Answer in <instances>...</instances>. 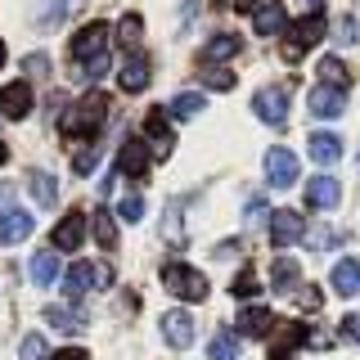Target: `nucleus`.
Returning a JSON list of instances; mask_svg holds the SVG:
<instances>
[{
	"mask_svg": "<svg viewBox=\"0 0 360 360\" xmlns=\"http://www.w3.org/2000/svg\"><path fill=\"white\" fill-rule=\"evenodd\" d=\"M162 284H167V292H176L180 302H202L207 297V275L194 270V266H180V262L162 266Z\"/></svg>",
	"mask_w": 360,
	"mask_h": 360,
	"instance_id": "7ed1b4c3",
	"label": "nucleus"
},
{
	"mask_svg": "<svg viewBox=\"0 0 360 360\" xmlns=\"http://www.w3.org/2000/svg\"><path fill=\"white\" fill-rule=\"evenodd\" d=\"M144 131L153 135V149H158V153H172V144H176V140H172V127H167V112H162V108H153V112H149Z\"/></svg>",
	"mask_w": 360,
	"mask_h": 360,
	"instance_id": "4be33fe9",
	"label": "nucleus"
},
{
	"mask_svg": "<svg viewBox=\"0 0 360 360\" xmlns=\"http://www.w3.org/2000/svg\"><path fill=\"white\" fill-rule=\"evenodd\" d=\"M266 176L275 189H288L292 180H297V158H292L288 149H270L266 153Z\"/></svg>",
	"mask_w": 360,
	"mask_h": 360,
	"instance_id": "9d476101",
	"label": "nucleus"
},
{
	"mask_svg": "<svg viewBox=\"0 0 360 360\" xmlns=\"http://www.w3.org/2000/svg\"><path fill=\"white\" fill-rule=\"evenodd\" d=\"M32 225H37V221H32L22 207H9V212H0V243H22V239L32 234Z\"/></svg>",
	"mask_w": 360,
	"mask_h": 360,
	"instance_id": "2eb2a0df",
	"label": "nucleus"
},
{
	"mask_svg": "<svg viewBox=\"0 0 360 360\" xmlns=\"http://www.w3.org/2000/svg\"><path fill=\"white\" fill-rule=\"evenodd\" d=\"M252 108H257V117H262V122H270V127H284V122H288V86L257 90Z\"/></svg>",
	"mask_w": 360,
	"mask_h": 360,
	"instance_id": "39448f33",
	"label": "nucleus"
},
{
	"mask_svg": "<svg viewBox=\"0 0 360 360\" xmlns=\"http://www.w3.org/2000/svg\"><path fill=\"white\" fill-rule=\"evenodd\" d=\"M22 68H27L32 77H45V72H50V59H45V54H27V59H22Z\"/></svg>",
	"mask_w": 360,
	"mask_h": 360,
	"instance_id": "4c0bfd02",
	"label": "nucleus"
},
{
	"mask_svg": "<svg viewBox=\"0 0 360 360\" xmlns=\"http://www.w3.org/2000/svg\"><path fill=\"white\" fill-rule=\"evenodd\" d=\"M0 63H5V45H0Z\"/></svg>",
	"mask_w": 360,
	"mask_h": 360,
	"instance_id": "49530a36",
	"label": "nucleus"
},
{
	"mask_svg": "<svg viewBox=\"0 0 360 360\" xmlns=\"http://www.w3.org/2000/svg\"><path fill=\"white\" fill-rule=\"evenodd\" d=\"M22 360H45V338L41 333L22 338Z\"/></svg>",
	"mask_w": 360,
	"mask_h": 360,
	"instance_id": "e433bc0d",
	"label": "nucleus"
},
{
	"mask_svg": "<svg viewBox=\"0 0 360 360\" xmlns=\"http://www.w3.org/2000/svg\"><path fill=\"white\" fill-rule=\"evenodd\" d=\"M162 338L176 347V352L194 347V320H189V311H167L162 315Z\"/></svg>",
	"mask_w": 360,
	"mask_h": 360,
	"instance_id": "1a4fd4ad",
	"label": "nucleus"
},
{
	"mask_svg": "<svg viewBox=\"0 0 360 360\" xmlns=\"http://www.w3.org/2000/svg\"><path fill=\"white\" fill-rule=\"evenodd\" d=\"M333 288L342 292V297H356V292H360V262H352V257L338 262L333 266Z\"/></svg>",
	"mask_w": 360,
	"mask_h": 360,
	"instance_id": "aec40b11",
	"label": "nucleus"
},
{
	"mask_svg": "<svg viewBox=\"0 0 360 360\" xmlns=\"http://www.w3.org/2000/svg\"><path fill=\"white\" fill-rule=\"evenodd\" d=\"M338 198H342V185H338L333 176H315L307 185V207H338Z\"/></svg>",
	"mask_w": 360,
	"mask_h": 360,
	"instance_id": "dca6fc26",
	"label": "nucleus"
},
{
	"mask_svg": "<svg viewBox=\"0 0 360 360\" xmlns=\"http://www.w3.org/2000/svg\"><path fill=\"white\" fill-rule=\"evenodd\" d=\"M297 279H302V266L292 262V257H279L275 262V292H292Z\"/></svg>",
	"mask_w": 360,
	"mask_h": 360,
	"instance_id": "a878e982",
	"label": "nucleus"
},
{
	"mask_svg": "<svg viewBox=\"0 0 360 360\" xmlns=\"http://www.w3.org/2000/svg\"><path fill=\"white\" fill-rule=\"evenodd\" d=\"M302 234H307V221H302L292 207H279L275 221H270V243H275V248H288V243H297Z\"/></svg>",
	"mask_w": 360,
	"mask_h": 360,
	"instance_id": "0eeeda50",
	"label": "nucleus"
},
{
	"mask_svg": "<svg viewBox=\"0 0 360 360\" xmlns=\"http://www.w3.org/2000/svg\"><path fill=\"white\" fill-rule=\"evenodd\" d=\"M198 108H207V104H202V95H194V90L172 99V117H198Z\"/></svg>",
	"mask_w": 360,
	"mask_h": 360,
	"instance_id": "c756f323",
	"label": "nucleus"
},
{
	"mask_svg": "<svg viewBox=\"0 0 360 360\" xmlns=\"http://www.w3.org/2000/svg\"><path fill=\"white\" fill-rule=\"evenodd\" d=\"M275 32H284V9L270 0V5L257 9V37H275Z\"/></svg>",
	"mask_w": 360,
	"mask_h": 360,
	"instance_id": "393cba45",
	"label": "nucleus"
},
{
	"mask_svg": "<svg viewBox=\"0 0 360 360\" xmlns=\"http://www.w3.org/2000/svg\"><path fill=\"white\" fill-rule=\"evenodd\" d=\"M270 324H275V320H270V311H266V307H248V311L239 315V329H243L248 338H262V333H270Z\"/></svg>",
	"mask_w": 360,
	"mask_h": 360,
	"instance_id": "b1692460",
	"label": "nucleus"
},
{
	"mask_svg": "<svg viewBox=\"0 0 360 360\" xmlns=\"http://www.w3.org/2000/svg\"><path fill=\"white\" fill-rule=\"evenodd\" d=\"M95 284H108V270H104V266L95 270L90 262H77V266L63 275V288H68V297H86V292L95 288Z\"/></svg>",
	"mask_w": 360,
	"mask_h": 360,
	"instance_id": "423d86ee",
	"label": "nucleus"
},
{
	"mask_svg": "<svg viewBox=\"0 0 360 360\" xmlns=\"http://www.w3.org/2000/svg\"><path fill=\"white\" fill-rule=\"evenodd\" d=\"M302 307H307V311H320V292H315V288L302 292Z\"/></svg>",
	"mask_w": 360,
	"mask_h": 360,
	"instance_id": "79ce46f5",
	"label": "nucleus"
},
{
	"mask_svg": "<svg viewBox=\"0 0 360 360\" xmlns=\"http://www.w3.org/2000/svg\"><path fill=\"white\" fill-rule=\"evenodd\" d=\"M307 149H311V158L315 162H324V167H333L338 158H342V140H338L333 131H315L311 140H307Z\"/></svg>",
	"mask_w": 360,
	"mask_h": 360,
	"instance_id": "a211bd4d",
	"label": "nucleus"
},
{
	"mask_svg": "<svg viewBox=\"0 0 360 360\" xmlns=\"http://www.w3.org/2000/svg\"><path fill=\"white\" fill-rule=\"evenodd\" d=\"M284 329H279V338H275V347H270V360H288V352L297 342H311V329L307 324H292V320H279Z\"/></svg>",
	"mask_w": 360,
	"mask_h": 360,
	"instance_id": "f3484780",
	"label": "nucleus"
},
{
	"mask_svg": "<svg viewBox=\"0 0 360 360\" xmlns=\"http://www.w3.org/2000/svg\"><path fill=\"white\" fill-rule=\"evenodd\" d=\"M311 112L315 117H342L347 112V90H338V86H311Z\"/></svg>",
	"mask_w": 360,
	"mask_h": 360,
	"instance_id": "6e6552de",
	"label": "nucleus"
},
{
	"mask_svg": "<svg viewBox=\"0 0 360 360\" xmlns=\"http://www.w3.org/2000/svg\"><path fill=\"white\" fill-rule=\"evenodd\" d=\"M333 41L352 45V41H356V18H342V22H338V37H333Z\"/></svg>",
	"mask_w": 360,
	"mask_h": 360,
	"instance_id": "58836bf2",
	"label": "nucleus"
},
{
	"mask_svg": "<svg viewBox=\"0 0 360 360\" xmlns=\"http://www.w3.org/2000/svg\"><path fill=\"white\" fill-rule=\"evenodd\" d=\"M230 54H239V37H230V32H221V37H212L202 45V63H221Z\"/></svg>",
	"mask_w": 360,
	"mask_h": 360,
	"instance_id": "5701e85b",
	"label": "nucleus"
},
{
	"mask_svg": "<svg viewBox=\"0 0 360 360\" xmlns=\"http://www.w3.org/2000/svg\"><path fill=\"white\" fill-rule=\"evenodd\" d=\"M27 185H32V198H37L41 207H54V202H59V180H54L50 172H32Z\"/></svg>",
	"mask_w": 360,
	"mask_h": 360,
	"instance_id": "412c9836",
	"label": "nucleus"
},
{
	"mask_svg": "<svg viewBox=\"0 0 360 360\" xmlns=\"http://www.w3.org/2000/svg\"><path fill=\"white\" fill-rule=\"evenodd\" d=\"M302 5H307L311 14H320V5H324V0H302Z\"/></svg>",
	"mask_w": 360,
	"mask_h": 360,
	"instance_id": "c03bdc74",
	"label": "nucleus"
},
{
	"mask_svg": "<svg viewBox=\"0 0 360 360\" xmlns=\"http://www.w3.org/2000/svg\"><path fill=\"white\" fill-rule=\"evenodd\" d=\"M234 352H239V338H234V333H217L212 347H207L212 360H234Z\"/></svg>",
	"mask_w": 360,
	"mask_h": 360,
	"instance_id": "7c9ffc66",
	"label": "nucleus"
},
{
	"mask_svg": "<svg viewBox=\"0 0 360 360\" xmlns=\"http://www.w3.org/2000/svg\"><path fill=\"white\" fill-rule=\"evenodd\" d=\"M315 41H324V18L320 14H307L302 22L288 27V41H284V59H302Z\"/></svg>",
	"mask_w": 360,
	"mask_h": 360,
	"instance_id": "20e7f679",
	"label": "nucleus"
},
{
	"mask_svg": "<svg viewBox=\"0 0 360 360\" xmlns=\"http://www.w3.org/2000/svg\"><path fill=\"white\" fill-rule=\"evenodd\" d=\"M45 320H50L54 324V329H63V333H72V329H82V311H72V307H50V311H45Z\"/></svg>",
	"mask_w": 360,
	"mask_h": 360,
	"instance_id": "cd10ccee",
	"label": "nucleus"
},
{
	"mask_svg": "<svg viewBox=\"0 0 360 360\" xmlns=\"http://www.w3.org/2000/svg\"><path fill=\"white\" fill-rule=\"evenodd\" d=\"M144 167H149V144H144L140 135H127V140H122V153H117V172L122 176H140Z\"/></svg>",
	"mask_w": 360,
	"mask_h": 360,
	"instance_id": "f8f14e48",
	"label": "nucleus"
},
{
	"mask_svg": "<svg viewBox=\"0 0 360 360\" xmlns=\"http://www.w3.org/2000/svg\"><path fill=\"white\" fill-rule=\"evenodd\" d=\"M117 82H122V90L127 95H140L144 86H149V54H127V63H122V72H117Z\"/></svg>",
	"mask_w": 360,
	"mask_h": 360,
	"instance_id": "9b49d317",
	"label": "nucleus"
},
{
	"mask_svg": "<svg viewBox=\"0 0 360 360\" xmlns=\"http://www.w3.org/2000/svg\"><path fill=\"white\" fill-rule=\"evenodd\" d=\"M27 275H32V284H37V288H50L54 279H59V252H37V257H32V266H27Z\"/></svg>",
	"mask_w": 360,
	"mask_h": 360,
	"instance_id": "6ab92c4d",
	"label": "nucleus"
},
{
	"mask_svg": "<svg viewBox=\"0 0 360 360\" xmlns=\"http://www.w3.org/2000/svg\"><path fill=\"white\" fill-rule=\"evenodd\" d=\"M117 217L127 221V225H135V221L144 217V198L140 194H127V198H122V207H117Z\"/></svg>",
	"mask_w": 360,
	"mask_h": 360,
	"instance_id": "f704fd0d",
	"label": "nucleus"
},
{
	"mask_svg": "<svg viewBox=\"0 0 360 360\" xmlns=\"http://www.w3.org/2000/svg\"><path fill=\"white\" fill-rule=\"evenodd\" d=\"M54 360H90V356L82 352V347H63V352H59V356H54Z\"/></svg>",
	"mask_w": 360,
	"mask_h": 360,
	"instance_id": "a19ab883",
	"label": "nucleus"
},
{
	"mask_svg": "<svg viewBox=\"0 0 360 360\" xmlns=\"http://www.w3.org/2000/svg\"><path fill=\"white\" fill-rule=\"evenodd\" d=\"M140 37H144V18L140 14H127L117 22V41L127 45V50H140Z\"/></svg>",
	"mask_w": 360,
	"mask_h": 360,
	"instance_id": "bb28decb",
	"label": "nucleus"
},
{
	"mask_svg": "<svg viewBox=\"0 0 360 360\" xmlns=\"http://www.w3.org/2000/svg\"><path fill=\"white\" fill-rule=\"evenodd\" d=\"M262 0H234V9H257Z\"/></svg>",
	"mask_w": 360,
	"mask_h": 360,
	"instance_id": "37998d69",
	"label": "nucleus"
},
{
	"mask_svg": "<svg viewBox=\"0 0 360 360\" xmlns=\"http://www.w3.org/2000/svg\"><path fill=\"white\" fill-rule=\"evenodd\" d=\"M342 333L352 338V342H360V315H347V320H342Z\"/></svg>",
	"mask_w": 360,
	"mask_h": 360,
	"instance_id": "ea45409f",
	"label": "nucleus"
},
{
	"mask_svg": "<svg viewBox=\"0 0 360 360\" xmlns=\"http://www.w3.org/2000/svg\"><path fill=\"white\" fill-rule=\"evenodd\" d=\"M99 153H104L99 144H86V149L72 158V172H77V176H90V172H95V162H99Z\"/></svg>",
	"mask_w": 360,
	"mask_h": 360,
	"instance_id": "72a5a7b5",
	"label": "nucleus"
},
{
	"mask_svg": "<svg viewBox=\"0 0 360 360\" xmlns=\"http://www.w3.org/2000/svg\"><path fill=\"white\" fill-rule=\"evenodd\" d=\"M257 292H262V288H257V270L243 266L239 275H234V297H257Z\"/></svg>",
	"mask_w": 360,
	"mask_h": 360,
	"instance_id": "473e14b6",
	"label": "nucleus"
},
{
	"mask_svg": "<svg viewBox=\"0 0 360 360\" xmlns=\"http://www.w3.org/2000/svg\"><path fill=\"white\" fill-rule=\"evenodd\" d=\"M5 158H9V149H5V140H0V167H5Z\"/></svg>",
	"mask_w": 360,
	"mask_h": 360,
	"instance_id": "a18cd8bd",
	"label": "nucleus"
},
{
	"mask_svg": "<svg viewBox=\"0 0 360 360\" xmlns=\"http://www.w3.org/2000/svg\"><path fill=\"white\" fill-rule=\"evenodd\" d=\"M95 239H99V248H108V252L117 248V225H112V212H104V207L95 212Z\"/></svg>",
	"mask_w": 360,
	"mask_h": 360,
	"instance_id": "c85d7f7f",
	"label": "nucleus"
},
{
	"mask_svg": "<svg viewBox=\"0 0 360 360\" xmlns=\"http://www.w3.org/2000/svg\"><path fill=\"white\" fill-rule=\"evenodd\" d=\"M320 77H324V86H338V90H347V68H342V59H324L320 63Z\"/></svg>",
	"mask_w": 360,
	"mask_h": 360,
	"instance_id": "2f4dec72",
	"label": "nucleus"
},
{
	"mask_svg": "<svg viewBox=\"0 0 360 360\" xmlns=\"http://www.w3.org/2000/svg\"><path fill=\"white\" fill-rule=\"evenodd\" d=\"M104 122H108V95H104V90H90L77 108L63 112L59 127H63V135H95Z\"/></svg>",
	"mask_w": 360,
	"mask_h": 360,
	"instance_id": "f03ea898",
	"label": "nucleus"
},
{
	"mask_svg": "<svg viewBox=\"0 0 360 360\" xmlns=\"http://www.w3.org/2000/svg\"><path fill=\"white\" fill-rule=\"evenodd\" d=\"M202 77V86H212V90H234V72H225V68H212V72H198Z\"/></svg>",
	"mask_w": 360,
	"mask_h": 360,
	"instance_id": "c9c22d12",
	"label": "nucleus"
},
{
	"mask_svg": "<svg viewBox=\"0 0 360 360\" xmlns=\"http://www.w3.org/2000/svg\"><path fill=\"white\" fill-rule=\"evenodd\" d=\"M0 112H5V117H14V122H22L32 112V86L27 82L5 86V90H0Z\"/></svg>",
	"mask_w": 360,
	"mask_h": 360,
	"instance_id": "4468645a",
	"label": "nucleus"
},
{
	"mask_svg": "<svg viewBox=\"0 0 360 360\" xmlns=\"http://www.w3.org/2000/svg\"><path fill=\"white\" fill-rule=\"evenodd\" d=\"M82 239H86V217L82 212H68V217L54 225V248H59V252H77Z\"/></svg>",
	"mask_w": 360,
	"mask_h": 360,
	"instance_id": "ddd939ff",
	"label": "nucleus"
},
{
	"mask_svg": "<svg viewBox=\"0 0 360 360\" xmlns=\"http://www.w3.org/2000/svg\"><path fill=\"white\" fill-rule=\"evenodd\" d=\"M72 59H77V82H99L108 72V27L104 22H86L72 37Z\"/></svg>",
	"mask_w": 360,
	"mask_h": 360,
	"instance_id": "f257e3e1",
	"label": "nucleus"
}]
</instances>
